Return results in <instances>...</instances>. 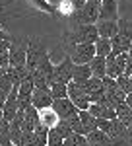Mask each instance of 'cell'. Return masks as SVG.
<instances>
[{"mask_svg":"<svg viewBox=\"0 0 132 146\" xmlns=\"http://www.w3.org/2000/svg\"><path fill=\"white\" fill-rule=\"evenodd\" d=\"M51 94H53L55 100L68 98V84H62V82H55V84H51Z\"/></svg>","mask_w":132,"mask_h":146,"instance_id":"cell-28","label":"cell"},{"mask_svg":"<svg viewBox=\"0 0 132 146\" xmlns=\"http://www.w3.org/2000/svg\"><path fill=\"white\" fill-rule=\"evenodd\" d=\"M97 33L103 39H113L119 35V20L117 22H97Z\"/></svg>","mask_w":132,"mask_h":146,"instance_id":"cell-16","label":"cell"},{"mask_svg":"<svg viewBox=\"0 0 132 146\" xmlns=\"http://www.w3.org/2000/svg\"><path fill=\"white\" fill-rule=\"evenodd\" d=\"M53 109L56 111V115H58L60 121H66V119H70L72 115L80 113V111H78V107L72 103V100H68V98L55 100V101H53Z\"/></svg>","mask_w":132,"mask_h":146,"instance_id":"cell-12","label":"cell"},{"mask_svg":"<svg viewBox=\"0 0 132 146\" xmlns=\"http://www.w3.org/2000/svg\"><path fill=\"white\" fill-rule=\"evenodd\" d=\"M68 100H72V103L78 107V111H88L91 101L84 84H78V82H70L68 84Z\"/></svg>","mask_w":132,"mask_h":146,"instance_id":"cell-6","label":"cell"},{"mask_svg":"<svg viewBox=\"0 0 132 146\" xmlns=\"http://www.w3.org/2000/svg\"><path fill=\"white\" fill-rule=\"evenodd\" d=\"M8 144H12L10 123L2 119V123H0V146H8Z\"/></svg>","mask_w":132,"mask_h":146,"instance_id":"cell-29","label":"cell"},{"mask_svg":"<svg viewBox=\"0 0 132 146\" xmlns=\"http://www.w3.org/2000/svg\"><path fill=\"white\" fill-rule=\"evenodd\" d=\"M115 113H117V119H119L122 125L128 127V125L132 123V109L126 105V101L121 103V105H117V107H115Z\"/></svg>","mask_w":132,"mask_h":146,"instance_id":"cell-25","label":"cell"},{"mask_svg":"<svg viewBox=\"0 0 132 146\" xmlns=\"http://www.w3.org/2000/svg\"><path fill=\"white\" fill-rule=\"evenodd\" d=\"M6 74L10 76L12 84L16 86V88H20V84H22L23 80L29 76V72H27V68H16V66H8V70H6Z\"/></svg>","mask_w":132,"mask_h":146,"instance_id":"cell-22","label":"cell"},{"mask_svg":"<svg viewBox=\"0 0 132 146\" xmlns=\"http://www.w3.org/2000/svg\"><path fill=\"white\" fill-rule=\"evenodd\" d=\"M117 84H119V88H121L126 96H128V94H132V78H130V76L121 74V76L117 78Z\"/></svg>","mask_w":132,"mask_h":146,"instance_id":"cell-33","label":"cell"},{"mask_svg":"<svg viewBox=\"0 0 132 146\" xmlns=\"http://www.w3.org/2000/svg\"><path fill=\"white\" fill-rule=\"evenodd\" d=\"M37 70L43 74L45 78H47L49 86H51V84H55V64L51 62V56H49V55H45V56H43V60L39 62Z\"/></svg>","mask_w":132,"mask_h":146,"instance_id":"cell-20","label":"cell"},{"mask_svg":"<svg viewBox=\"0 0 132 146\" xmlns=\"http://www.w3.org/2000/svg\"><path fill=\"white\" fill-rule=\"evenodd\" d=\"M88 2H89V0H88Z\"/></svg>","mask_w":132,"mask_h":146,"instance_id":"cell-46","label":"cell"},{"mask_svg":"<svg viewBox=\"0 0 132 146\" xmlns=\"http://www.w3.org/2000/svg\"><path fill=\"white\" fill-rule=\"evenodd\" d=\"M27 45H29V39H12L10 41V66H16V68H23L25 62H27Z\"/></svg>","mask_w":132,"mask_h":146,"instance_id":"cell-4","label":"cell"},{"mask_svg":"<svg viewBox=\"0 0 132 146\" xmlns=\"http://www.w3.org/2000/svg\"><path fill=\"white\" fill-rule=\"evenodd\" d=\"M115 146H132V138L128 136V127L122 125L119 119H113L111 129L105 133Z\"/></svg>","mask_w":132,"mask_h":146,"instance_id":"cell-7","label":"cell"},{"mask_svg":"<svg viewBox=\"0 0 132 146\" xmlns=\"http://www.w3.org/2000/svg\"><path fill=\"white\" fill-rule=\"evenodd\" d=\"M56 129L60 131V135L64 136V138H68V136H72V135H74V133H72V129L68 127V123H66V121H60V123L56 125Z\"/></svg>","mask_w":132,"mask_h":146,"instance_id":"cell-35","label":"cell"},{"mask_svg":"<svg viewBox=\"0 0 132 146\" xmlns=\"http://www.w3.org/2000/svg\"><path fill=\"white\" fill-rule=\"evenodd\" d=\"M111 47H113V53L121 55V53H128L132 49V39L124 37V35H117L111 39Z\"/></svg>","mask_w":132,"mask_h":146,"instance_id":"cell-21","label":"cell"},{"mask_svg":"<svg viewBox=\"0 0 132 146\" xmlns=\"http://www.w3.org/2000/svg\"><path fill=\"white\" fill-rule=\"evenodd\" d=\"M29 78L33 80L35 88H51V86H49V82H47V78H45L39 70H33V72H29Z\"/></svg>","mask_w":132,"mask_h":146,"instance_id":"cell-32","label":"cell"},{"mask_svg":"<svg viewBox=\"0 0 132 146\" xmlns=\"http://www.w3.org/2000/svg\"><path fill=\"white\" fill-rule=\"evenodd\" d=\"M119 20V0H103L99 22H117Z\"/></svg>","mask_w":132,"mask_h":146,"instance_id":"cell-15","label":"cell"},{"mask_svg":"<svg viewBox=\"0 0 132 146\" xmlns=\"http://www.w3.org/2000/svg\"><path fill=\"white\" fill-rule=\"evenodd\" d=\"M8 146H16V144H8Z\"/></svg>","mask_w":132,"mask_h":146,"instance_id":"cell-44","label":"cell"},{"mask_svg":"<svg viewBox=\"0 0 132 146\" xmlns=\"http://www.w3.org/2000/svg\"><path fill=\"white\" fill-rule=\"evenodd\" d=\"M6 70H8V68H0V80L6 76Z\"/></svg>","mask_w":132,"mask_h":146,"instance_id":"cell-40","label":"cell"},{"mask_svg":"<svg viewBox=\"0 0 132 146\" xmlns=\"http://www.w3.org/2000/svg\"><path fill=\"white\" fill-rule=\"evenodd\" d=\"M99 39V33H97V25L93 23H82V25H74L72 31L66 33V39L68 43H93Z\"/></svg>","mask_w":132,"mask_h":146,"instance_id":"cell-3","label":"cell"},{"mask_svg":"<svg viewBox=\"0 0 132 146\" xmlns=\"http://www.w3.org/2000/svg\"><path fill=\"white\" fill-rule=\"evenodd\" d=\"M126 76H132V49L128 51V56H126V70H124Z\"/></svg>","mask_w":132,"mask_h":146,"instance_id":"cell-36","label":"cell"},{"mask_svg":"<svg viewBox=\"0 0 132 146\" xmlns=\"http://www.w3.org/2000/svg\"><path fill=\"white\" fill-rule=\"evenodd\" d=\"M66 55L72 58L74 64H89L95 56V45L93 43H68L64 41Z\"/></svg>","mask_w":132,"mask_h":146,"instance_id":"cell-2","label":"cell"},{"mask_svg":"<svg viewBox=\"0 0 132 146\" xmlns=\"http://www.w3.org/2000/svg\"><path fill=\"white\" fill-rule=\"evenodd\" d=\"M62 146H72V142H70V138H66V140H64V144H62Z\"/></svg>","mask_w":132,"mask_h":146,"instance_id":"cell-41","label":"cell"},{"mask_svg":"<svg viewBox=\"0 0 132 146\" xmlns=\"http://www.w3.org/2000/svg\"><path fill=\"white\" fill-rule=\"evenodd\" d=\"M18 111H20V100H18V88L14 86V90L10 92L8 100H6L4 107H2V119L8 121V123H12L14 117L18 115Z\"/></svg>","mask_w":132,"mask_h":146,"instance_id":"cell-10","label":"cell"},{"mask_svg":"<svg viewBox=\"0 0 132 146\" xmlns=\"http://www.w3.org/2000/svg\"><path fill=\"white\" fill-rule=\"evenodd\" d=\"M72 68H74V62L72 58L66 55L62 58V62H58L55 66V82H62V84H70L72 82Z\"/></svg>","mask_w":132,"mask_h":146,"instance_id":"cell-11","label":"cell"},{"mask_svg":"<svg viewBox=\"0 0 132 146\" xmlns=\"http://www.w3.org/2000/svg\"><path fill=\"white\" fill-rule=\"evenodd\" d=\"M130 78H132V76H130Z\"/></svg>","mask_w":132,"mask_h":146,"instance_id":"cell-47","label":"cell"},{"mask_svg":"<svg viewBox=\"0 0 132 146\" xmlns=\"http://www.w3.org/2000/svg\"><path fill=\"white\" fill-rule=\"evenodd\" d=\"M126 56H128V53H121V55L111 53V55L105 56V60H107V76L117 80L121 74H124V70H126Z\"/></svg>","mask_w":132,"mask_h":146,"instance_id":"cell-8","label":"cell"},{"mask_svg":"<svg viewBox=\"0 0 132 146\" xmlns=\"http://www.w3.org/2000/svg\"><path fill=\"white\" fill-rule=\"evenodd\" d=\"M56 14L62 16V18H70V16L74 14V6H72V2H70V0L60 2V4L56 6Z\"/></svg>","mask_w":132,"mask_h":146,"instance_id":"cell-31","label":"cell"},{"mask_svg":"<svg viewBox=\"0 0 132 146\" xmlns=\"http://www.w3.org/2000/svg\"><path fill=\"white\" fill-rule=\"evenodd\" d=\"M128 136H130V138H132V123L128 125Z\"/></svg>","mask_w":132,"mask_h":146,"instance_id":"cell-42","label":"cell"},{"mask_svg":"<svg viewBox=\"0 0 132 146\" xmlns=\"http://www.w3.org/2000/svg\"><path fill=\"white\" fill-rule=\"evenodd\" d=\"M91 76H93V74H91L89 64H74V68H72V82L86 84Z\"/></svg>","mask_w":132,"mask_h":146,"instance_id":"cell-18","label":"cell"},{"mask_svg":"<svg viewBox=\"0 0 132 146\" xmlns=\"http://www.w3.org/2000/svg\"><path fill=\"white\" fill-rule=\"evenodd\" d=\"M53 94H51V88H35L31 96V105L35 109H47V107H53Z\"/></svg>","mask_w":132,"mask_h":146,"instance_id":"cell-9","label":"cell"},{"mask_svg":"<svg viewBox=\"0 0 132 146\" xmlns=\"http://www.w3.org/2000/svg\"><path fill=\"white\" fill-rule=\"evenodd\" d=\"M0 123H2V119H0Z\"/></svg>","mask_w":132,"mask_h":146,"instance_id":"cell-45","label":"cell"},{"mask_svg":"<svg viewBox=\"0 0 132 146\" xmlns=\"http://www.w3.org/2000/svg\"><path fill=\"white\" fill-rule=\"evenodd\" d=\"M101 2L103 0H89L86 2L80 10H74V14L68 18L74 25H82V23H97L99 22V12H101Z\"/></svg>","mask_w":132,"mask_h":146,"instance_id":"cell-1","label":"cell"},{"mask_svg":"<svg viewBox=\"0 0 132 146\" xmlns=\"http://www.w3.org/2000/svg\"><path fill=\"white\" fill-rule=\"evenodd\" d=\"M64 136L60 135V131L58 129H49V136H47V146H62L64 144Z\"/></svg>","mask_w":132,"mask_h":146,"instance_id":"cell-27","label":"cell"},{"mask_svg":"<svg viewBox=\"0 0 132 146\" xmlns=\"http://www.w3.org/2000/svg\"><path fill=\"white\" fill-rule=\"evenodd\" d=\"M88 142H89L91 146H115L113 142H111L109 136L105 135L103 131H99V129L88 135Z\"/></svg>","mask_w":132,"mask_h":146,"instance_id":"cell-23","label":"cell"},{"mask_svg":"<svg viewBox=\"0 0 132 146\" xmlns=\"http://www.w3.org/2000/svg\"><path fill=\"white\" fill-rule=\"evenodd\" d=\"M70 2H72V6H74V10H80V8H82V6H84V4H86L88 0H70Z\"/></svg>","mask_w":132,"mask_h":146,"instance_id":"cell-37","label":"cell"},{"mask_svg":"<svg viewBox=\"0 0 132 146\" xmlns=\"http://www.w3.org/2000/svg\"><path fill=\"white\" fill-rule=\"evenodd\" d=\"M84 146H91V144H89V142H86V144H84Z\"/></svg>","mask_w":132,"mask_h":146,"instance_id":"cell-43","label":"cell"},{"mask_svg":"<svg viewBox=\"0 0 132 146\" xmlns=\"http://www.w3.org/2000/svg\"><path fill=\"white\" fill-rule=\"evenodd\" d=\"M124 101H126V105H128V107L132 109V94H128V96H126V100H124Z\"/></svg>","mask_w":132,"mask_h":146,"instance_id":"cell-39","label":"cell"},{"mask_svg":"<svg viewBox=\"0 0 132 146\" xmlns=\"http://www.w3.org/2000/svg\"><path fill=\"white\" fill-rule=\"evenodd\" d=\"M113 53V47H111V39H103L99 37L95 41V55L97 56H107Z\"/></svg>","mask_w":132,"mask_h":146,"instance_id":"cell-26","label":"cell"},{"mask_svg":"<svg viewBox=\"0 0 132 146\" xmlns=\"http://www.w3.org/2000/svg\"><path fill=\"white\" fill-rule=\"evenodd\" d=\"M80 121L84 125V131H86V136L93 131H97V119L91 115L89 111H80Z\"/></svg>","mask_w":132,"mask_h":146,"instance_id":"cell-24","label":"cell"},{"mask_svg":"<svg viewBox=\"0 0 132 146\" xmlns=\"http://www.w3.org/2000/svg\"><path fill=\"white\" fill-rule=\"evenodd\" d=\"M47 2H49V4H51L53 8H56V6H58L60 2H64V0H47Z\"/></svg>","mask_w":132,"mask_h":146,"instance_id":"cell-38","label":"cell"},{"mask_svg":"<svg viewBox=\"0 0 132 146\" xmlns=\"http://www.w3.org/2000/svg\"><path fill=\"white\" fill-rule=\"evenodd\" d=\"M89 68H91V74L95 76V78H105L107 76V60H105V56H93L91 58V62H89Z\"/></svg>","mask_w":132,"mask_h":146,"instance_id":"cell-19","label":"cell"},{"mask_svg":"<svg viewBox=\"0 0 132 146\" xmlns=\"http://www.w3.org/2000/svg\"><path fill=\"white\" fill-rule=\"evenodd\" d=\"M119 35L132 39V22L130 20H119Z\"/></svg>","mask_w":132,"mask_h":146,"instance_id":"cell-34","label":"cell"},{"mask_svg":"<svg viewBox=\"0 0 132 146\" xmlns=\"http://www.w3.org/2000/svg\"><path fill=\"white\" fill-rule=\"evenodd\" d=\"M39 121H41V125L47 127V129H55L56 125L60 123V119H58V115H56V111L53 107L41 109V111H39Z\"/></svg>","mask_w":132,"mask_h":146,"instance_id":"cell-17","label":"cell"},{"mask_svg":"<svg viewBox=\"0 0 132 146\" xmlns=\"http://www.w3.org/2000/svg\"><path fill=\"white\" fill-rule=\"evenodd\" d=\"M84 88H86V92H88L89 101H91V103H97V101L105 100V90H103V80H101V78L91 76V78L84 84Z\"/></svg>","mask_w":132,"mask_h":146,"instance_id":"cell-13","label":"cell"},{"mask_svg":"<svg viewBox=\"0 0 132 146\" xmlns=\"http://www.w3.org/2000/svg\"><path fill=\"white\" fill-rule=\"evenodd\" d=\"M66 123H68V127L72 129V133H76V135H84V136H86V131H84V125H82V121H80V113H76V115H72L70 119H66Z\"/></svg>","mask_w":132,"mask_h":146,"instance_id":"cell-30","label":"cell"},{"mask_svg":"<svg viewBox=\"0 0 132 146\" xmlns=\"http://www.w3.org/2000/svg\"><path fill=\"white\" fill-rule=\"evenodd\" d=\"M95 119H109V121H113V119H117V113H115V107H111L109 103L105 100L97 101V103H91L88 109Z\"/></svg>","mask_w":132,"mask_h":146,"instance_id":"cell-14","label":"cell"},{"mask_svg":"<svg viewBox=\"0 0 132 146\" xmlns=\"http://www.w3.org/2000/svg\"><path fill=\"white\" fill-rule=\"evenodd\" d=\"M45 55H49L47 49H45V45L39 41V39L31 37V39H29V45H27V62H25L27 72L37 70V66H39V62L43 60Z\"/></svg>","mask_w":132,"mask_h":146,"instance_id":"cell-5","label":"cell"}]
</instances>
